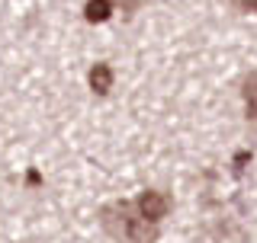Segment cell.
<instances>
[{
  "instance_id": "8",
  "label": "cell",
  "mask_w": 257,
  "mask_h": 243,
  "mask_svg": "<svg viewBox=\"0 0 257 243\" xmlns=\"http://www.w3.org/2000/svg\"><path fill=\"white\" fill-rule=\"evenodd\" d=\"M26 182H29V186H39V182H42V176H39V173H36V170H29V176H26Z\"/></svg>"
},
{
  "instance_id": "1",
  "label": "cell",
  "mask_w": 257,
  "mask_h": 243,
  "mask_svg": "<svg viewBox=\"0 0 257 243\" xmlns=\"http://www.w3.org/2000/svg\"><path fill=\"white\" fill-rule=\"evenodd\" d=\"M100 221H103V228H106L112 237H125L128 243H155L158 240L155 224L135 218L128 205H106L100 212Z\"/></svg>"
},
{
  "instance_id": "2",
  "label": "cell",
  "mask_w": 257,
  "mask_h": 243,
  "mask_svg": "<svg viewBox=\"0 0 257 243\" xmlns=\"http://www.w3.org/2000/svg\"><path fill=\"white\" fill-rule=\"evenodd\" d=\"M135 208H139V218L142 221H148V224H158L161 218H164L167 212H171V198L164 196V192H155V189H148V192H142L139 202H135Z\"/></svg>"
},
{
  "instance_id": "5",
  "label": "cell",
  "mask_w": 257,
  "mask_h": 243,
  "mask_svg": "<svg viewBox=\"0 0 257 243\" xmlns=\"http://www.w3.org/2000/svg\"><path fill=\"white\" fill-rule=\"evenodd\" d=\"M241 96H244V112H247V118H257V70H254V74H247Z\"/></svg>"
},
{
  "instance_id": "3",
  "label": "cell",
  "mask_w": 257,
  "mask_h": 243,
  "mask_svg": "<svg viewBox=\"0 0 257 243\" xmlns=\"http://www.w3.org/2000/svg\"><path fill=\"white\" fill-rule=\"evenodd\" d=\"M87 84H90V90L93 93H100V96H106L112 90V68L109 64H93L90 68V74H87Z\"/></svg>"
},
{
  "instance_id": "7",
  "label": "cell",
  "mask_w": 257,
  "mask_h": 243,
  "mask_svg": "<svg viewBox=\"0 0 257 243\" xmlns=\"http://www.w3.org/2000/svg\"><path fill=\"white\" fill-rule=\"evenodd\" d=\"M235 4H238L244 13H257V0H235Z\"/></svg>"
},
{
  "instance_id": "6",
  "label": "cell",
  "mask_w": 257,
  "mask_h": 243,
  "mask_svg": "<svg viewBox=\"0 0 257 243\" xmlns=\"http://www.w3.org/2000/svg\"><path fill=\"white\" fill-rule=\"evenodd\" d=\"M112 4L122 6V13H125V16H132L135 10H139V0H112Z\"/></svg>"
},
{
  "instance_id": "4",
  "label": "cell",
  "mask_w": 257,
  "mask_h": 243,
  "mask_svg": "<svg viewBox=\"0 0 257 243\" xmlns=\"http://www.w3.org/2000/svg\"><path fill=\"white\" fill-rule=\"evenodd\" d=\"M109 16H112V0H87V6H84L87 22H106Z\"/></svg>"
}]
</instances>
